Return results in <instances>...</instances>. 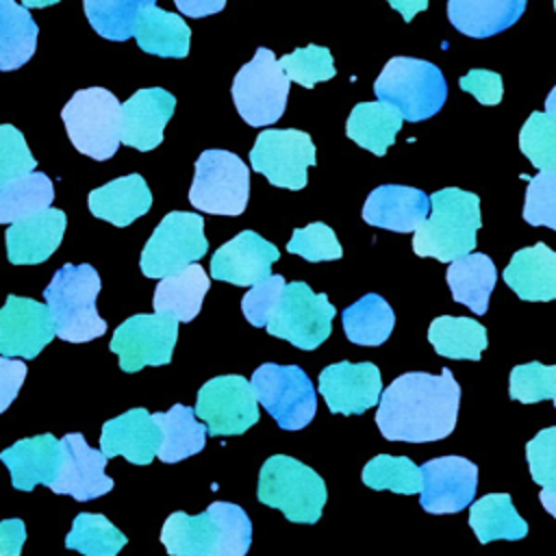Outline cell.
<instances>
[{"label": "cell", "mask_w": 556, "mask_h": 556, "mask_svg": "<svg viewBox=\"0 0 556 556\" xmlns=\"http://www.w3.org/2000/svg\"><path fill=\"white\" fill-rule=\"evenodd\" d=\"M508 395L521 404L552 400L556 406V365H541L539 361H532L513 367Z\"/></svg>", "instance_id": "ee69618b"}, {"label": "cell", "mask_w": 556, "mask_h": 556, "mask_svg": "<svg viewBox=\"0 0 556 556\" xmlns=\"http://www.w3.org/2000/svg\"><path fill=\"white\" fill-rule=\"evenodd\" d=\"M445 278L456 302L469 306L478 315L486 313L489 295L497 282L495 265L486 254L471 252L463 258L452 261Z\"/></svg>", "instance_id": "f546056e"}, {"label": "cell", "mask_w": 556, "mask_h": 556, "mask_svg": "<svg viewBox=\"0 0 556 556\" xmlns=\"http://www.w3.org/2000/svg\"><path fill=\"white\" fill-rule=\"evenodd\" d=\"M402 115L391 104L361 102L348 117L345 135L376 156H384L387 148L393 146L395 135L402 128Z\"/></svg>", "instance_id": "4dcf8cb0"}, {"label": "cell", "mask_w": 556, "mask_h": 556, "mask_svg": "<svg viewBox=\"0 0 556 556\" xmlns=\"http://www.w3.org/2000/svg\"><path fill=\"white\" fill-rule=\"evenodd\" d=\"M289 83L276 54L267 48H258L252 61L237 72L230 89L243 122L256 128L278 122L287 106Z\"/></svg>", "instance_id": "9c48e42d"}, {"label": "cell", "mask_w": 556, "mask_h": 556, "mask_svg": "<svg viewBox=\"0 0 556 556\" xmlns=\"http://www.w3.org/2000/svg\"><path fill=\"white\" fill-rule=\"evenodd\" d=\"M100 276L91 265H63L43 289L54 332L70 343H85L106 332V321L96 311Z\"/></svg>", "instance_id": "277c9868"}, {"label": "cell", "mask_w": 556, "mask_h": 556, "mask_svg": "<svg viewBox=\"0 0 556 556\" xmlns=\"http://www.w3.org/2000/svg\"><path fill=\"white\" fill-rule=\"evenodd\" d=\"M54 200L52 180L41 172L17 176L0 187V224H13L50 208Z\"/></svg>", "instance_id": "74e56055"}, {"label": "cell", "mask_w": 556, "mask_h": 556, "mask_svg": "<svg viewBox=\"0 0 556 556\" xmlns=\"http://www.w3.org/2000/svg\"><path fill=\"white\" fill-rule=\"evenodd\" d=\"M282 291H285L282 276H269L265 280H261L258 285H254L241 300V311H243L245 319L256 328L267 326V321L271 319L278 302H280Z\"/></svg>", "instance_id": "681fc988"}, {"label": "cell", "mask_w": 556, "mask_h": 556, "mask_svg": "<svg viewBox=\"0 0 556 556\" xmlns=\"http://www.w3.org/2000/svg\"><path fill=\"white\" fill-rule=\"evenodd\" d=\"M250 384L256 402H261L282 430H300L313 421L317 395L302 367L265 363L252 374Z\"/></svg>", "instance_id": "30bf717a"}, {"label": "cell", "mask_w": 556, "mask_h": 556, "mask_svg": "<svg viewBox=\"0 0 556 556\" xmlns=\"http://www.w3.org/2000/svg\"><path fill=\"white\" fill-rule=\"evenodd\" d=\"M176 98L161 87H146L135 91L122 104L119 141L124 146L148 152L163 141V130L174 115Z\"/></svg>", "instance_id": "44dd1931"}, {"label": "cell", "mask_w": 556, "mask_h": 556, "mask_svg": "<svg viewBox=\"0 0 556 556\" xmlns=\"http://www.w3.org/2000/svg\"><path fill=\"white\" fill-rule=\"evenodd\" d=\"M0 460L11 471L15 489L33 491L37 484L50 486L61 467V441L48 432L22 439L0 452Z\"/></svg>", "instance_id": "d4e9b609"}, {"label": "cell", "mask_w": 556, "mask_h": 556, "mask_svg": "<svg viewBox=\"0 0 556 556\" xmlns=\"http://www.w3.org/2000/svg\"><path fill=\"white\" fill-rule=\"evenodd\" d=\"M208 252L204 219L198 213L172 211L154 228L141 252V271L148 278L178 274Z\"/></svg>", "instance_id": "8fae6325"}, {"label": "cell", "mask_w": 556, "mask_h": 556, "mask_svg": "<svg viewBox=\"0 0 556 556\" xmlns=\"http://www.w3.org/2000/svg\"><path fill=\"white\" fill-rule=\"evenodd\" d=\"M128 539L104 517L96 513H80L74 519L65 547L76 549L83 556H117Z\"/></svg>", "instance_id": "ab89813d"}, {"label": "cell", "mask_w": 556, "mask_h": 556, "mask_svg": "<svg viewBox=\"0 0 556 556\" xmlns=\"http://www.w3.org/2000/svg\"><path fill=\"white\" fill-rule=\"evenodd\" d=\"M334 306L326 293H313L306 282H289L267 321V332L289 341L300 350L319 348L332 330Z\"/></svg>", "instance_id": "7c38bea8"}, {"label": "cell", "mask_w": 556, "mask_h": 556, "mask_svg": "<svg viewBox=\"0 0 556 556\" xmlns=\"http://www.w3.org/2000/svg\"><path fill=\"white\" fill-rule=\"evenodd\" d=\"M395 11L402 13L404 22H410L419 11L428 9V0H387Z\"/></svg>", "instance_id": "11a10c76"}, {"label": "cell", "mask_w": 556, "mask_h": 556, "mask_svg": "<svg viewBox=\"0 0 556 556\" xmlns=\"http://www.w3.org/2000/svg\"><path fill=\"white\" fill-rule=\"evenodd\" d=\"M26 378V365L17 358L0 356V413L11 406Z\"/></svg>", "instance_id": "816d5d0a"}, {"label": "cell", "mask_w": 556, "mask_h": 556, "mask_svg": "<svg viewBox=\"0 0 556 556\" xmlns=\"http://www.w3.org/2000/svg\"><path fill=\"white\" fill-rule=\"evenodd\" d=\"M458 85L463 91L471 93L480 104H486V106L500 104L504 93L502 76L489 70H471L458 80Z\"/></svg>", "instance_id": "f907efd6"}, {"label": "cell", "mask_w": 556, "mask_h": 556, "mask_svg": "<svg viewBox=\"0 0 556 556\" xmlns=\"http://www.w3.org/2000/svg\"><path fill=\"white\" fill-rule=\"evenodd\" d=\"M65 130L74 148L96 161H106L117 152L122 130V104L104 87L76 91L61 111Z\"/></svg>", "instance_id": "52a82bcc"}, {"label": "cell", "mask_w": 556, "mask_h": 556, "mask_svg": "<svg viewBox=\"0 0 556 556\" xmlns=\"http://www.w3.org/2000/svg\"><path fill=\"white\" fill-rule=\"evenodd\" d=\"M250 169L228 150H204L195 161L189 202L213 215H241L248 206Z\"/></svg>", "instance_id": "ba28073f"}, {"label": "cell", "mask_w": 556, "mask_h": 556, "mask_svg": "<svg viewBox=\"0 0 556 556\" xmlns=\"http://www.w3.org/2000/svg\"><path fill=\"white\" fill-rule=\"evenodd\" d=\"M523 156L541 172L556 167V117L534 111L519 130Z\"/></svg>", "instance_id": "7bdbcfd3"}, {"label": "cell", "mask_w": 556, "mask_h": 556, "mask_svg": "<svg viewBox=\"0 0 556 556\" xmlns=\"http://www.w3.org/2000/svg\"><path fill=\"white\" fill-rule=\"evenodd\" d=\"M482 226L480 200L471 191L447 187L430 195V213L413 237L417 256L452 263L473 252Z\"/></svg>", "instance_id": "3957f363"}, {"label": "cell", "mask_w": 556, "mask_h": 556, "mask_svg": "<svg viewBox=\"0 0 556 556\" xmlns=\"http://www.w3.org/2000/svg\"><path fill=\"white\" fill-rule=\"evenodd\" d=\"M430 213V195L404 185H382L374 189L363 206V219L369 226L415 232Z\"/></svg>", "instance_id": "603a6c76"}, {"label": "cell", "mask_w": 556, "mask_h": 556, "mask_svg": "<svg viewBox=\"0 0 556 556\" xmlns=\"http://www.w3.org/2000/svg\"><path fill=\"white\" fill-rule=\"evenodd\" d=\"M526 11V0H447V17L467 37H491L513 26Z\"/></svg>", "instance_id": "83f0119b"}, {"label": "cell", "mask_w": 556, "mask_h": 556, "mask_svg": "<svg viewBox=\"0 0 556 556\" xmlns=\"http://www.w3.org/2000/svg\"><path fill=\"white\" fill-rule=\"evenodd\" d=\"M178 339V319L169 313H139L122 321L109 343L119 356L122 371H139L141 367H159L172 361Z\"/></svg>", "instance_id": "4fadbf2b"}, {"label": "cell", "mask_w": 556, "mask_h": 556, "mask_svg": "<svg viewBox=\"0 0 556 556\" xmlns=\"http://www.w3.org/2000/svg\"><path fill=\"white\" fill-rule=\"evenodd\" d=\"M287 252L300 254L311 263L334 261L343 256L334 230L321 222H313L306 228H295L291 241L287 243Z\"/></svg>", "instance_id": "bcb514c9"}, {"label": "cell", "mask_w": 556, "mask_h": 556, "mask_svg": "<svg viewBox=\"0 0 556 556\" xmlns=\"http://www.w3.org/2000/svg\"><path fill=\"white\" fill-rule=\"evenodd\" d=\"M26 541V526L22 519L0 521V556H20Z\"/></svg>", "instance_id": "f5cc1de1"}, {"label": "cell", "mask_w": 556, "mask_h": 556, "mask_svg": "<svg viewBox=\"0 0 556 556\" xmlns=\"http://www.w3.org/2000/svg\"><path fill=\"white\" fill-rule=\"evenodd\" d=\"M35 156L30 154L22 130L11 124H0V187L17 176L35 172Z\"/></svg>", "instance_id": "c3c4849f"}, {"label": "cell", "mask_w": 556, "mask_h": 556, "mask_svg": "<svg viewBox=\"0 0 556 556\" xmlns=\"http://www.w3.org/2000/svg\"><path fill=\"white\" fill-rule=\"evenodd\" d=\"M526 460L532 480L543 486L539 500L556 519V426L543 428L526 443Z\"/></svg>", "instance_id": "b9f144b4"}, {"label": "cell", "mask_w": 556, "mask_h": 556, "mask_svg": "<svg viewBox=\"0 0 556 556\" xmlns=\"http://www.w3.org/2000/svg\"><path fill=\"white\" fill-rule=\"evenodd\" d=\"M161 428L146 408H130L102 426L100 452L109 458L124 456L135 465H148L159 454Z\"/></svg>", "instance_id": "7402d4cb"}, {"label": "cell", "mask_w": 556, "mask_h": 556, "mask_svg": "<svg viewBox=\"0 0 556 556\" xmlns=\"http://www.w3.org/2000/svg\"><path fill=\"white\" fill-rule=\"evenodd\" d=\"M61 0H22V4L26 9H43V7H50V4H56Z\"/></svg>", "instance_id": "9f6ffc18"}, {"label": "cell", "mask_w": 556, "mask_h": 556, "mask_svg": "<svg viewBox=\"0 0 556 556\" xmlns=\"http://www.w3.org/2000/svg\"><path fill=\"white\" fill-rule=\"evenodd\" d=\"M523 219L530 226H547L556 230V167L539 172L526 189Z\"/></svg>", "instance_id": "7dc6e473"}, {"label": "cell", "mask_w": 556, "mask_h": 556, "mask_svg": "<svg viewBox=\"0 0 556 556\" xmlns=\"http://www.w3.org/2000/svg\"><path fill=\"white\" fill-rule=\"evenodd\" d=\"M169 556H245L252 521L230 502H213L200 515L172 513L161 530Z\"/></svg>", "instance_id": "7a4b0ae2"}, {"label": "cell", "mask_w": 556, "mask_h": 556, "mask_svg": "<svg viewBox=\"0 0 556 556\" xmlns=\"http://www.w3.org/2000/svg\"><path fill=\"white\" fill-rule=\"evenodd\" d=\"M428 341L445 358L478 361L486 348V328L469 317L441 315L428 328Z\"/></svg>", "instance_id": "d590c367"}, {"label": "cell", "mask_w": 556, "mask_h": 556, "mask_svg": "<svg viewBox=\"0 0 556 556\" xmlns=\"http://www.w3.org/2000/svg\"><path fill=\"white\" fill-rule=\"evenodd\" d=\"M174 4L189 17H204L219 13L226 7V0H174Z\"/></svg>", "instance_id": "db71d44e"}, {"label": "cell", "mask_w": 556, "mask_h": 556, "mask_svg": "<svg viewBox=\"0 0 556 556\" xmlns=\"http://www.w3.org/2000/svg\"><path fill=\"white\" fill-rule=\"evenodd\" d=\"M363 482L382 491L389 489L393 493H419L421 491V467H417L408 456H391L378 454L363 467Z\"/></svg>", "instance_id": "60d3db41"}, {"label": "cell", "mask_w": 556, "mask_h": 556, "mask_svg": "<svg viewBox=\"0 0 556 556\" xmlns=\"http://www.w3.org/2000/svg\"><path fill=\"white\" fill-rule=\"evenodd\" d=\"M261 504L282 510L293 523H315L326 504V482L308 465L293 456H269L258 473Z\"/></svg>", "instance_id": "8992f818"}, {"label": "cell", "mask_w": 556, "mask_h": 556, "mask_svg": "<svg viewBox=\"0 0 556 556\" xmlns=\"http://www.w3.org/2000/svg\"><path fill=\"white\" fill-rule=\"evenodd\" d=\"M211 437H237L258 421V402L243 376H217L198 391L193 408Z\"/></svg>", "instance_id": "5bb4252c"}, {"label": "cell", "mask_w": 556, "mask_h": 556, "mask_svg": "<svg viewBox=\"0 0 556 556\" xmlns=\"http://www.w3.org/2000/svg\"><path fill=\"white\" fill-rule=\"evenodd\" d=\"M458 404L460 384L447 367L439 376L408 371L380 393L376 424L389 441H439L452 434Z\"/></svg>", "instance_id": "6da1fadb"}, {"label": "cell", "mask_w": 556, "mask_h": 556, "mask_svg": "<svg viewBox=\"0 0 556 556\" xmlns=\"http://www.w3.org/2000/svg\"><path fill=\"white\" fill-rule=\"evenodd\" d=\"M208 287L211 280L204 267L191 263L178 274L161 278L152 298L154 313H169L178 321H191L200 313Z\"/></svg>", "instance_id": "f1b7e54d"}, {"label": "cell", "mask_w": 556, "mask_h": 556, "mask_svg": "<svg viewBox=\"0 0 556 556\" xmlns=\"http://www.w3.org/2000/svg\"><path fill=\"white\" fill-rule=\"evenodd\" d=\"M478 467L463 456H439L421 465V508L432 515L460 513L473 502Z\"/></svg>", "instance_id": "2e32d148"}, {"label": "cell", "mask_w": 556, "mask_h": 556, "mask_svg": "<svg viewBox=\"0 0 556 556\" xmlns=\"http://www.w3.org/2000/svg\"><path fill=\"white\" fill-rule=\"evenodd\" d=\"M280 252L254 230H243L226 241L211 258V276L235 287H254L271 276Z\"/></svg>", "instance_id": "ffe728a7"}, {"label": "cell", "mask_w": 556, "mask_h": 556, "mask_svg": "<svg viewBox=\"0 0 556 556\" xmlns=\"http://www.w3.org/2000/svg\"><path fill=\"white\" fill-rule=\"evenodd\" d=\"M378 102L397 109L402 119L421 122L439 113L447 98V83L441 70L424 59L393 56L374 83Z\"/></svg>", "instance_id": "5b68a950"}, {"label": "cell", "mask_w": 556, "mask_h": 556, "mask_svg": "<svg viewBox=\"0 0 556 556\" xmlns=\"http://www.w3.org/2000/svg\"><path fill=\"white\" fill-rule=\"evenodd\" d=\"M61 441V467L50 484L54 493L72 495L78 502L96 500L113 489V480L104 473L106 456L87 445L80 432H70Z\"/></svg>", "instance_id": "ac0fdd59"}, {"label": "cell", "mask_w": 556, "mask_h": 556, "mask_svg": "<svg viewBox=\"0 0 556 556\" xmlns=\"http://www.w3.org/2000/svg\"><path fill=\"white\" fill-rule=\"evenodd\" d=\"M152 417L161 428V447L156 456L163 463H178L204 447L206 426L195 419L193 408L174 404L167 413H154Z\"/></svg>", "instance_id": "1f68e13d"}, {"label": "cell", "mask_w": 556, "mask_h": 556, "mask_svg": "<svg viewBox=\"0 0 556 556\" xmlns=\"http://www.w3.org/2000/svg\"><path fill=\"white\" fill-rule=\"evenodd\" d=\"M39 26L15 0H0V72L22 67L37 48Z\"/></svg>", "instance_id": "e575fe53"}, {"label": "cell", "mask_w": 556, "mask_h": 556, "mask_svg": "<svg viewBox=\"0 0 556 556\" xmlns=\"http://www.w3.org/2000/svg\"><path fill=\"white\" fill-rule=\"evenodd\" d=\"M132 37L148 54L182 59L189 52L191 30L180 15L167 13L159 7H150L141 15Z\"/></svg>", "instance_id": "836d02e7"}, {"label": "cell", "mask_w": 556, "mask_h": 556, "mask_svg": "<svg viewBox=\"0 0 556 556\" xmlns=\"http://www.w3.org/2000/svg\"><path fill=\"white\" fill-rule=\"evenodd\" d=\"M56 337L46 304L9 295L0 308V356L35 358Z\"/></svg>", "instance_id": "e0dca14e"}, {"label": "cell", "mask_w": 556, "mask_h": 556, "mask_svg": "<svg viewBox=\"0 0 556 556\" xmlns=\"http://www.w3.org/2000/svg\"><path fill=\"white\" fill-rule=\"evenodd\" d=\"M250 163L274 187L298 191L308 182L306 169L315 165V146L304 130L267 128L258 132Z\"/></svg>", "instance_id": "9a60e30c"}, {"label": "cell", "mask_w": 556, "mask_h": 556, "mask_svg": "<svg viewBox=\"0 0 556 556\" xmlns=\"http://www.w3.org/2000/svg\"><path fill=\"white\" fill-rule=\"evenodd\" d=\"M278 63L289 80H295L306 89H313L317 83L330 80L334 76L330 50L315 43L285 54L282 59H278Z\"/></svg>", "instance_id": "f6af8a7d"}, {"label": "cell", "mask_w": 556, "mask_h": 556, "mask_svg": "<svg viewBox=\"0 0 556 556\" xmlns=\"http://www.w3.org/2000/svg\"><path fill=\"white\" fill-rule=\"evenodd\" d=\"M65 213L61 208H46L7 230V256L13 265H39L52 256L65 232Z\"/></svg>", "instance_id": "cb8c5ba5"}, {"label": "cell", "mask_w": 556, "mask_h": 556, "mask_svg": "<svg viewBox=\"0 0 556 556\" xmlns=\"http://www.w3.org/2000/svg\"><path fill=\"white\" fill-rule=\"evenodd\" d=\"M319 391L332 413L361 415L380 402V369L367 361L328 365L319 374Z\"/></svg>", "instance_id": "d6986e66"}, {"label": "cell", "mask_w": 556, "mask_h": 556, "mask_svg": "<svg viewBox=\"0 0 556 556\" xmlns=\"http://www.w3.org/2000/svg\"><path fill=\"white\" fill-rule=\"evenodd\" d=\"M545 113H549V115L556 117V85H554V89L549 91V96H547V100H545Z\"/></svg>", "instance_id": "6f0895ef"}, {"label": "cell", "mask_w": 556, "mask_h": 556, "mask_svg": "<svg viewBox=\"0 0 556 556\" xmlns=\"http://www.w3.org/2000/svg\"><path fill=\"white\" fill-rule=\"evenodd\" d=\"M156 0H83L85 15L93 30L111 41H126L135 35L141 15Z\"/></svg>", "instance_id": "f35d334b"}, {"label": "cell", "mask_w": 556, "mask_h": 556, "mask_svg": "<svg viewBox=\"0 0 556 556\" xmlns=\"http://www.w3.org/2000/svg\"><path fill=\"white\" fill-rule=\"evenodd\" d=\"M152 206V193L139 174L115 178L89 193V211L93 217L113 226H128L146 215Z\"/></svg>", "instance_id": "4316f807"}, {"label": "cell", "mask_w": 556, "mask_h": 556, "mask_svg": "<svg viewBox=\"0 0 556 556\" xmlns=\"http://www.w3.org/2000/svg\"><path fill=\"white\" fill-rule=\"evenodd\" d=\"M554 9H556V0H554Z\"/></svg>", "instance_id": "680465c9"}, {"label": "cell", "mask_w": 556, "mask_h": 556, "mask_svg": "<svg viewBox=\"0 0 556 556\" xmlns=\"http://www.w3.org/2000/svg\"><path fill=\"white\" fill-rule=\"evenodd\" d=\"M504 282L521 300H556V252L545 243L515 252L504 269Z\"/></svg>", "instance_id": "484cf974"}, {"label": "cell", "mask_w": 556, "mask_h": 556, "mask_svg": "<svg viewBox=\"0 0 556 556\" xmlns=\"http://www.w3.org/2000/svg\"><path fill=\"white\" fill-rule=\"evenodd\" d=\"M341 319L345 337L356 345H380L389 339L395 326L391 306L378 293H367L350 304L341 313Z\"/></svg>", "instance_id": "8d00e7d4"}, {"label": "cell", "mask_w": 556, "mask_h": 556, "mask_svg": "<svg viewBox=\"0 0 556 556\" xmlns=\"http://www.w3.org/2000/svg\"><path fill=\"white\" fill-rule=\"evenodd\" d=\"M469 526L480 543L519 541L528 534V523L513 506L508 493H489L471 504Z\"/></svg>", "instance_id": "d6a6232c"}]
</instances>
